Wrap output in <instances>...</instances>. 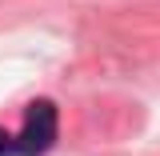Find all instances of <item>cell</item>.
Returning <instances> with one entry per match:
<instances>
[{
	"label": "cell",
	"instance_id": "6da1fadb",
	"mask_svg": "<svg viewBox=\"0 0 160 156\" xmlns=\"http://www.w3.org/2000/svg\"><path fill=\"white\" fill-rule=\"evenodd\" d=\"M12 140H16V156H36V152H44V148L56 140V108H52L48 100L28 104L24 128H20Z\"/></svg>",
	"mask_w": 160,
	"mask_h": 156
}]
</instances>
